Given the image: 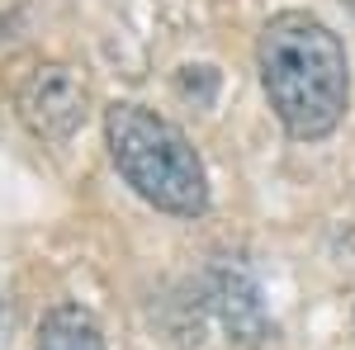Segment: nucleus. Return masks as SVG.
Returning <instances> with one entry per match:
<instances>
[{
  "instance_id": "nucleus-3",
  "label": "nucleus",
  "mask_w": 355,
  "mask_h": 350,
  "mask_svg": "<svg viewBox=\"0 0 355 350\" xmlns=\"http://www.w3.org/2000/svg\"><path fill=\"white\" fill-rule=\"evenodd\" d=\"M19 114L38 137H71L85 123V85L67 71V67H38L24 85H19Z\"/></svg>"
},
{
  "instance_id": "nucleus-1",
  "label": "nucleus",
  "mask_w": 355,
  "mask_h": 350,
  "mask_svg": "<svg viewBox=\"0 0 355 350\" xmlns=\"http://www.w3.org/2000/svg\"><path fill=\"white\" fill-rule=\"evenodd\" d=\"M261 85L284 133L299 142H322L336 133L351 105L346 43L308 10H279L256 43Z\"/></svg>"
},
{
  "instance_id": "nucleus-2",
  "label": "nucleus",
  "mask_w": 355,
  "mask_h": 350,
  "mask_svg": "<svg viewBox=\"0 0 355 350\" xmlns=\"http://www.w3.org/2000/svg\"><path fill=\"white\" fill-rule=\"evenodd\" d=\"M105 142L119 175L142 194L152 209L175 218H194L209 209V175L194 152V142L166 114L133 100L105 109Z\"/></svg>"
},
{
  "instance_id": "nucleus-4",
  "label": "nucleus",
  "mask_w": 355,
  "mask_h": 350,
  "mask_svg": "<svg viewBox=\"0 0 355 350\" xmlns=\"http://www.w3.org/2000/svg\"><path fill=\"white\" fill-rule=\"evenodd\" d=\"M33 350H105V331L81 303H57L38 322V346Z\"/></svg>"
}]
</instances>
